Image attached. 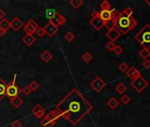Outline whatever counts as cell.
Returning a JSON list of instances; mask_svg holds the SVG:
<instances>
[{
  "instance_id": "6da1fadb",
  "label": "cell",
  "mask_w": 150,
  "mask_h": 127,
  "mask_svg": "<svg viewBox=\"0 0 150 127\" xmlns=\"http://www.w3.org/2000/svg\"><path fill=\"white\" fill-rule=\"evenodd\" d=\"M93 109V105L77 89H71L56 106L60 116L72 125L79 123Z\"/></svg>"
},
{
  "instance_id": "7a4b0ae2",
  "label": "cell",
  "mask_w": 150,
  "mask_h": 127,
  "mask_svg": "<svg viewBox=\"0 0 150 127\" xmlns=\"http://www.w3.org/2000/svg\"><path fill=\"white\" fill-rule=\"evenodd\" d=\"M135 41H137L143 49H150V24H146L135 35Z\"/></svg>"
},
{
  "instance_id": "3957f363",
  "label": "cell",
  "mask_w": 150,
  "mask_h": 127,
  "mask_svg": "<svg viewBox=\"0 0 150 127\" xmlns=\"http://www.w3.org/2000/svg\"><path fill=\"white\" fill-rule=\"evenodd\" d=\"M16 77L17 75L15 74L13 77V80L8 83V85L6 84V96H8L10 99L18 96L20 93H21V89L16 85Z\"/></svg>"
},
{
  "instance_id": "277c9868",
  "label": "cell",
  "mask_w": 150,
  "mask_h": 127,
  "mask_svg": "<svg viewBox=\"0 0 150 127\" xmlns=\"http://www.w3.org/2000/svg\"><path fill=\"white\" fill-rule=\"evenodd\" d=\"M129 24H130V18L121 14L120 17L116 20V28L121 34L125 35L129 32Z\"/></svg>"
},
{
  "instance_id": "5b68a950",
  "label": "cell",
  "mask_w": 150,
  "mask_h": 127,
  "mask_svg": "<svg viewBox=\"0 0 150 127\" xmlns=\"http://www.w3.org/2000/svg\"><path fill=\"white\" fill-rule=\"evenodd\" d=\"M148 86V81L142 76L131 81V87L139 94H140Z\"/></svg>"
},
{
  "instance_id": "8992f818",
  "label": "cell",
  "mask_w": 150,
  "mask_h": 127,
  "mask_svg": "<svg viewBox=\"0 0 150 127\" xmlns=\"http://www.w3.org/2000/svg\"><path fill=\"white\" fill-rule=\"evenodd\" d=\"M90 86L96 93H100L106 87V82L100 76H96L90 83Z\"/></svg>"
},
{
  "instance_id": "52a82bcc",
  "label": "cell",
  "mask_w": 150,
  "mask_h": 127,
  "mask_svg": "<svg viewBox=\"0 0 150 127\" xmlns=\"http://www.w3.org/2000/svg\"><path fill=\"white\" fill-rule=\"evenodd\" d=\"M39 26L34 20H29L27 24L24 26V31L27 33V35H33L36 32Z\"/></svg>"
},
{
  "instance_id": "ba28073f",
  "label": "cell",
  "mask_w": 150,
  "mask_h": 127,
  "mask_svg": "<svg viewBox=\"0 0 150 127\" xmlns=\"http://www.w3.org/2000/svg\"><path fill=\"white\" fill-rule=\"evenodd\" d=\"M45 31V35H47L49 37H53L58 31V28L53 25L52 23L49 22L46 24V26L43 28Z\"/></svg>"
},
{
  "instance_id": "9c48e42d",
  "label": "cell",
  "mask_w": 150,
  "mask_h": 127,
  "mask_svg": "<svg viewBox=\"0 0 150 127\" xmlns=\"http://www.w3.org/2000/svg\"><path fill=\"white\" fill-rule=\"evenodd\" d=\"M125 73H126V76L131 79V80H135V79H137V78L141 76L140 72L136 67H134V66L129 67V69L127 70V72Z\"/></svg>"
},
{
  "instance_id": "30bf717a",
  "label": "cell",
  "mask_w": 150,
  "mask_h": 127,
  "mask_svg": "<svg viewBox=\"0 0 150 127\" xmlns=\"http://www.w3.org/2000/svg\"><path fill=\"white\" fill-rule=\"evenodd\" d=\"M89 24H90L96 31H100V30L104 27V22L100 19V17L91 19L90 21H89Z\"/></svg>"
},
{
  "instance_id": "8fae6325",
  "label": "cell",
  "mask_w": 150,
  "mask_h": 127,
  "mask_svg": "<svg viewBox=\"0 0 150 127\" xmlns=\"http://www.w3.org/2000/svg\"><path fill=\"white\" fill-rule=\"evenodd\" d=\"M10 26H11V28H13V31L18 32L21 28H22V27H23V21L20 18L15 17V18H13L10 21Z\"/></svg>"
},
{
  "instance_id": "7c38bea8",
  "label": "cell",
  "mask_w": 150,
  "mask_h": 127,
  "mask_svg": "<svg viewBox=\"0 0 150 127\" xmlns=\"http://www.w3.org/2000/svg\"><path fill=\"white\" fill-rule=\"evenodd\" d=\"M32 113L34 114V116H35L37 118L41 119L43 117V116L45 115V109L41 105V104H36L33 109H32Z\"/></svg>"
},
{
  "instance_id": "4fadbf2b",
  "label": "cell",
  "mask_w": 150,
  "mask_h": 127,
  "mask_svg": "<svg viewBox=\"0 0 150 127\" xmlns=\"http://www.w3.org/2000/svg\"><path fill=\"white\" fill-rule=\"evenodd\" d=\"M106 35L111 42H114L115 41H117L121 36V33L116 28H114L110 30H108V32L106 33Z\"/></svg>"
},
{
  "instance_id": "5bb4252c",
  "label": "cell",
  "mask_w": 150,
  "mask_h": 127,
  "mask_svg": "<svg viewBox=\"0 0 150 127\" xmlns=\"http://www.w3.org/2000/svg\"><path fill=\"white\" fill-rule=\"evenodd\" d=\"M99 17L103 22H106V21L111 20V18H112V10H110V11L102 10L101 12H99Z\"/></svg>"
},
{
  "instance_id": "9a60e30c",
  "label": "cell",
  "mask_w": 150,
  "mask_h": 127,
  "mask_svg": "<svg viewBox=\"0 0 150 127\" xmlns=\"http://www.w3.org/2000/svg\"><path fill=\"white\" fill-rule=\"evenodd\" d=\"M10 102H11V104L13 106V108L19 109L21 106H22V104L24 103V101H23V99H22L21 97H20V96L18 95V96H15V97L12 98V99L10 100Z\"/></svg>"
},
{
  "instance_id": "2e32d148",
  "label": "cell",
  "mask_w": 150,
  "mask_h": 127,
  "mask_svg": "<svg viewBox=\"0 0 150 127\" xmlns=\"http://www.w3.org/2000/svg\"><path fill=\"white\" fill-rule=\"evenodd\" d=\"M45 117H46L48 120L56 123V122L58 120V118L60 117V115H59V113H58L56 109H54V110L50 111V112L48 113V115H47Z\"/></svg>"
},
{
  "instance_id": "e0dca14e",
  "label": "cell",
  "mask_w": 150,
  "mask_h": 127,
  "mask_svg": "<svg viewBox=\"0 0 150 127\" xmlns=\"http://www.w3.org/2000/svg\"><path fill=\"white\" fill-rule=\"evenodd\" d=\"M22 41L27 46H31L35 42V37L33 35H26L22 38Z\"/></svg>"
},
{
  "instance_id": "ac0fdd59",
  "label": "cell",
  "mask_w": 150,
  "mask_h": 127,
  "mask_svg": "<svg viewBox=\"0 0 150 127\" xmlns=\"http://www.w3.org/2000/svg\"><path fill=\"white\" fill-rule=\"evenodd\" d=\"M107 106L111 109H116L118 106H119V102L117 101V99H116L115 97H111L108 102H107Z\"/></svg>"
},
{
  "instance_id": "d6986e66",
  "label": "cell",
  "mask_w": 150,
  "mask_h": 127,
  "mask_svg": "<svg viewBox=\"0 0 150 127\" xmlns=\"http://www.w3.org/2000/svg\"><path fill=\"white\" fill-rule=\"evenodd\" d=\"M6 83L0 79V101L3 100L4 97L6 96Z\"/></svg>"
},
{
  "instance_id": "ffe728a7",
  "label": "cell",
  "mask_w": 150,
  "mask_h": 127,
  "mask_svg": "<svg viewBox=\"0 0 150 127\" xmlns=\"http://www.w3.org/2000/svg\"><path fill=\"white\" fill-rule=\"evenodd\" d=\"M52 57H53V56H52V54H51L49 50H44V51L42 53V55H41L42 60H43L45 63L50 62V61L52 59Z\"/></svg>"
},
{
  "instance_id": "44dd1931",
  "label": "cell",
  "mask_w": 150,
  "mask_h": 127,
  "mask_svg": "<svg viewBox=\"0 0 150 127\" xmlns=\"http://www.w3.org/2000/svg\"><path fill=\"white\" fill-rule=\"evenodd\" d=\"M0 28L5 30V31H8L9 28H11V26H10V21L8 20H6V18L3 19L2 20H0Z\"/></svg>"
},
{
  "instance_id": "7402d4cb",
  "label": "cell",
  "mask_w": 150,
  "mask_h": 127,
  "mask_svg": "<svg viewBox=\"0 0 150 127\" xmlns=\"http://www.w3.org/2000/svg\"><path fill=\"white\" fill-rule=\"evenodd\" d=\"M115 89H116V91H117L118 94H120V95H124V94H125V92L127 90V87L125 85V83L120 82V83H118V84L116 86Z\"/></svg>"
},
{
  "instance_id": "603a6c76",
  "label": "cell",
  "mask_w": 150,
  "mask_h": 127,
  "mask_svg": "<svg viewBox=\"0 0 150 127\" xmlns=\"http://www.w3.org/2000/svg\"><path fill=\"white\" fill-rule=\"evenodd\" d=\"M69 4L74 9H78V8H80L83 5V1H82V0H70Z\"/></svg>"
},
{
  "instance_id": "cb8c5ba5",
  "label": "cell",
  "mask_w": 150,
  "mask_h": 127,
  "mask_svg": "<svg viewBox=\"0 0 150 127\" xmlns=\"http://www.w3.org/2000/svg\"><path fill=\"white\" fill-rule=\"evenodd\" d=\"M60 16H61V14L60 13H55V14L50 19V23H52L53 25H55L56 27H57L58 28V20H59V18H60Z\"/></svg>"
},
{
  "instance_id": "d4e9b609",
  "label": "cell",
  "mask_w": 150,
  "mask_h": 127,
  "mask_svg": "<svg viewBox=\"0 0 150 127\" xmlns=\"http://www.w3.org/2000/svg\"><path fill=\"white\" fill-rule=\"evenodd\" d=\"M121 14L125 17L131 18L132 17V14H133V9L132 7H126L125 10H123V12H121Z\"/></svg>"
},
{
  "instance_id": "484cf974",
  "label": "cell",
  "mask_w": 150,
  "mask_h": 127,
  "mask_svg": "<svg viewBox=\"0 0 150 127\" xmlns=\"http://www.w3.org/2000/svg\"><path fill=\"white\" fill-rule=\"evenodd\" d=\"M139 56L142 59L146 60V59H147V58L149 57V56H150V51H149L148 49H142L139 52Z\"/></svg>"
},
{
  "instance_id": "4316f807",
  "label": "cell",
  "mask_w": 150,
  "mask_h": 127,
  "mask_svg": "<svg viewBox=\"0 0 150 127\" xmlns=\"http://www.w3.org/2000/svg\"><path fill=\"white\" fill-rule=\"evenodd\" d=\"M55 123H56L48 120L46 117H44V118L41 121V125H42V127H53V126L55 125Z\"/></svg>"
},
{
  "instance_id": "83f0119b",
  "label": "cell",
  "mask_w": 150,
  "mask_h": 127,
  "mask_svg": "<svg viewBox=\"0 0 150 127\" xmlns=\"http://www.w3.org/2000/svg\"><path fill=\"white\" fill-rule=\"evenodd\" d=\"M100 7L102 10H104V11H110L111 10V5L110 2H108L107 0H104V1H103L100 5Z\"/></svg>"
},
{
  "instance_id": "f1b7e54d",
  "label": "cell",
  "mask_w": 150,
  "mask_h": 127,
  "mask_svg": "<svg viewBox=\"0 0 150 127\" xmlns=\"http://www.w3.org/2000/svg\"><path fill=\"white\" fill-rule=\"evenodd\" d=\"M104 27L110 30L114 28H116V21L114 20H110L106 22H104Z\"/></svg>"
},
{
  "instance_id": "f546056e",
  "label": "cell",
  "mask_w": 150,
  "mask_h": 127,
  "mask_svg": "<svg viewBox=\"0 0 150 127\" xmlns=\"http://www.w3.org/2000/svg\"><path fill=\"white\" fill-rule=\"evenodd\" d=\"M81 58H82V60L85 62V63H89V62H91L92 61V59H93V56L89 53V52H86V53H84L83 55H82V56H81Z\"/></svg>"
},
{
  "instance_id": "4dcf8cb0",
  "label": "cell",
  "mask_w": 150,
  "mask_h": 127,
  "mask_svg": "<svg viewBox=\"0 0 150 127\" xmlns=\"http://www.w3.org/2000/svg\"><path fill=\"white\" fill-rule=\"evenodd\" d=\"M129 69V66H128V65L126 63H125V62H122V63H120L119 64V66H118V70L121 72V73H126L127 72V70Z\"/></svg>"
},
{
  "instance_id": "1f68e13d",
  "label": "cell",
  "mask_w": 150,
  "mask_h": 127,
  "mask_svg": "<svg viewBox=\"0 0 150 127\" xmlns=\"http://www.w3.org/2000/svg\"><path fill=\"white\" fill-rule=\"evenodd\" d=\"M74 38H75V35H74V34H73L71 31L67 32V33L65 34V35H64V39H65L68 42H71L74 40Z\"/></svg>"
},
{
  "instance_id": "d6a6232c",
  "label": "cell",
  "mask_w": 150,
  "mask_h": 127,
  "mask_svg": "<svg viewBox=\"0 0 150 127\" xmlns=\"http://www.w3.org/2000/svg\"><path fill=\"white\" fill-rule=\"evenodd\" d=\"M137 25H138L137 20H136L133 17H131V18H130V24H129V31L133 30V29L136 28Z\"/></svg>"
},
{
  "instance_id": "836d02e7",
  "label": "cell",
  "mask_w": 150,
  "mask_h": 127,
  "mask_svg": "<svg viewBox=\"0 0 150 127\" xmlns=\"http://www.w3.org/2000/svg\"><path fill=\"white\" fill-rule=\"evenodd\" d=\"M29 88L31 89V91H36L39 87H40V85L39 83L36 81V80H33L30 84H29Z\"/></svg>"
},
{
  "instance_id": "e575fe53",
  "label": "cell",
  "mask_w": 150,
  "mask_h": 127,
  "mask_svg": "<svg viewBox=\"0 0 150 127\" xmlns=\"http://www.w3.org/2000/svg\"><path fill=\"white\" fill-rule=\"evenodd\" d=\"M120 102L124 104V105H127L130 102H131V98L127 95H123V96L120 99Z\"/></svg>"
},
{
  "instance_id": "d590c367",
  "label": "cell",
  "mask_w": 150,
  "mask_h": 127,
  "mask_svg": "<svg viewBox=\"0 0 150 127\" xmlns=\"http://www.w3.org/2000/svg\"><path fill=\"white\" fill-rule=\"evenodd\" d=\"M115 46H116L115 42H113L110 41V42L106 44V49H107V50H108V51H113V49H114Z\"/></svg>"
},
{
  "instance_id": "8d00e7d4",
  "label": "cell",
  "mask_w": 150,
  "mask_h": 127,
  "mask_svg": "<svg viewBox=\"0 0 150 127\" xmlns=\"http://www.w3.org/2000/svg\"><path fill=\"white\" fill-rule=\"evenodd\" d=\"M113 51H114V53H115L116 55H120V54H122V53H123L124 49H123V48H122L121 46H119V45H116V46H115V48H114V49H113Z\"/></svg>"
},
{
  "instance_id": "74e56055",
  "label": "cell",
  "mask_w": 150,
  "mask_h": 127,
  "mask_svg": "<svg viewBox=\"0 0 150 127\" xmlns=\"http://www.w3.org/2000/svg\"><path fill=\"white\" fill-rule=\"evenodd\" d=\"M36 35L39 36V37H43L45 35V31H44V28H41L39 27L38 29L36 30Z\"/></svg>"
},
{
  "instance_id": "f35d334b",
  "label": "cell",
  "mask_w": 150,
  "mask_h": 127,
  "mask_svg": "<svg viewBox=\"0 0 150 127\" xmlns=\"http://www.w3.org/2000/svg\"><path fill=\"white\" fill-rule=\"evenodd\" d=\"M11 127H22V123L20 120H14L12 123H11Z\"/></svg>"
},
{
  "instance_id": "ab89813d",
  "label": "cell",
  "mask_w": 150,
  "mask_h": 127,
  "mask_svg": "<svg viewBox=\"0 0 150 127\" xmlns=\"http://www.w3.org/2000/svg\"><path fill=\"white\" fill-rule=\"evenodd\" d=\"M21 92H22L25 95H28L32 91H31V89L29 88L28 86H26V87H23V89H21Z\"/></svg>"
},
{
  "instance_id": "60d3db41",
  "label": "cell",
  "mask_w": 150,
  "mask_h": 127,
  "mask_svg": "<svg viewBox=\"0 0 150 127\" xmlns=\"http://www.w3.org/2000/svg\"><path fill=\"white\" fill-rule=\"evenodd\" d=\"M142 66H143V67H144V68H146V69H149V68H150V60H149V59H146V60H144V61H143V63H142Z\"/></svg>"
},
{
  "instance_id": "b9f144b4",
  "label": "cell",
  "mask_w": 150,
  "mask_h": 127,
  "mask_svg": "<svg viewBox=\"0 0 150 127\" xmlns=\"http://www.w3.org/2000/svg\"><path fill=\"white\" fill-rule=\"evenodd\" d=\"M65 23H66V19H65L63 15H61L60 18H59V20H58V26L64 25V24H65Z\"/></svg>"
},
{
  "instance_id": "7bdbcfd3",
  "label": "cell",
  "mask_w": 150,
  "mask_h": 127,
  "mask_svg": "<svg viewBox=\"0 0 150 127\" xmlns=\"http://www.w3.org/2000/svg\"><path fill=\"white\" fill-rule=\"evenodd\" d=\"M5 17H6V13L4 12V10H2L1 8H0V20L5 19Z\"/></svg>"
},
{
  "instance_id": "ee69618b",
  "label": "cell",
  "mask_w": 150,
  "mask_h": 127,
  "mask_svg": "<svg viewBox=\"0 0 150 127\" xmlns=\"http://www.w3.org/2000/svg\"><path fill=\"white\" fill-rule=\"evenodd\" d=\"M91 17H92V19H93V18H97V17H99V12H98V11H94V12L92 13V14H91Z\"/></svg>"
},
{
  "instance_id": "f6af8a7d",
  "label": "cell",
  "mask_w": 150,
  "mask_h": 127,
  "mask_svg": "<svg viewBox=\"0 0 150 127\" xmlns=\"http://www.w3.org/2000/svg\"><path fill=\"white\" fill-rule=\"evenodd\" d=\"M6 31L0 28V37H4L6 35Z\"/></svg>"
},
{
  "instance_id": "bcb514c9",
  "label": "cell",
  "mask_w": 150,
  "mask_h": 127,
  "mask_svg": "<svg viewBox=\"0 0 150 127\" xmlns=\"http://www.w3.org/2000/svg\"><path fill=\"white\" fill-rule=\"evenodd\" d=\"M145 4L147 5L148 6H150V0H145Z\"/></svg>"
},
{
  "instance_id": "7dc6e473",
  "label": "cell",
  "mask_w": 150,
  "mask_h": 127,
  "mask_svg": "<svg viewBox=\"0 0 150 127\" xmlns=\"http://www.w3.org/2000/svg\"><path fill=\"white\" fill-rule=\"evenodd\" d=\"M149 57H150V56H149Z\"/></svg>"
}]
</instances>
